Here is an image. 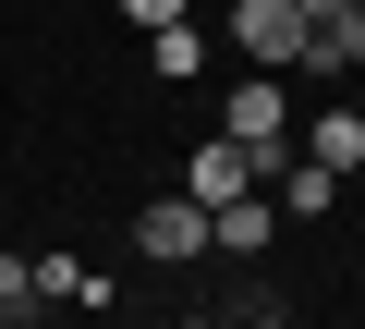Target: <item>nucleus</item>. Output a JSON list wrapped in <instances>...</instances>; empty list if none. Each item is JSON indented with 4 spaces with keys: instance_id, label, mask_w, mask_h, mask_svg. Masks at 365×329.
Returning a JSON list of instances; mask_svg holds the SVG:
<instances>
[{
    "instance_id": "nucleus-4",
    "label": "nucleus",
    "mask_w": 365,
    "mask_h": 329,
    "mask_svg": "<svg viewBox=\"0 0 365 329\" xmlns=\"http://www.w3.org/2000/svg\"><path fill=\"white\" fill-rule=\"evenodd\" d=\"M292 158H304V171H329V183H341V171H365V110H317Z\"/></svg>"
},
{
    "instance_id": "nucleus-7",
    "label": "nucleus",
    "mask_w": 365,
    "mask_h": 329,
    "mask_svg": "<svg viewBox=\"0 0 365 329\" xmlns=\"http://www.w3.org/2000/svg\"><path fill=\"white\" fill-rule=\"evenodd\" d=\"M146 61L182 86V74H207V37H195V25H170V37H146Z\"/></svg>"
},
{
    "instance_id": "nucleus-6",
    "label": "nucleus",
    "mask_w": 365,
    "mask_h": 329,
    "mask_svg": "<svg viewBox=\"0 0 365 329\" xmlns=\"http://www.w3.org/2000/svg\"><path fill=\"white\" fill-rule=\"evenodd\" d=\"M268 232H280V208H268V196H232V208H207V244H220V256H268Z\"/></svg>"
},
{
    "instance_id": "nucleus-5",
    "label": "nucleus",
    "mask_w": 365,
    "mask_h": 329,
    "mask_svg": "<svg viewBox=\"0 0 365 329\" xmlns=\"http://www.w3.org/2000/svg\"><path fill=\"white\" fill-rule=\"evenodd\" d=\"M304 74H317V86H329V74H365V0L329 13V25H304Z\"/></svg>"
},
{
    "instance_id": "nucleus-8",
    "label": "nucleus",
    "mask_w": 365,
    "mask_h": 329,
    "mask_svg": "<svg viewBox=\"0 0 365 329\" xmlns=\"http://www.w3.org/2000/svg\"><path fill=\"white\" fill-rule=\"evenodd\" d=\"M122 25H134V37H170V25H182V0H122Z\"/></svg>"
},
{
    "instance_id": "nucleus-9",
    "label": "nucleus",
    "mask_w": 365,
    "mask_h": 329,
    "mask_svg": "<svg viewBox=\"0 0 365 329\" xmlns=\"http://www.w3.org/2000/svg\"><path fill=\"white\" fill-rule=\"evenodd\" d=\"M292 13H304V25H329V13H353V0H292Z\"/></svg>"
},
{
    "instance_id": "nucleus-2",
    "label": "nucleus",
    "mask_w": 365,
    "mask_h": 329,
    "mask_svg": "<svg viewBox=\"0 0 365 329\" xmlns=\"http://www.w3.org/2000/svg\"><path fill=\"white\" fill-rule=\"evenodd\" d=\"M134 256H146V268H195V256H207V208H195V196H146V208H134Z\"/></svg>"
},
{
    "instance_id": "nucleus-3",
    "label": "nucleus",
    "mask_w": 365,
    "mask_h": 329,
    "mask_svg": "<svg viewBox=\"0 0 365 329\" xmlns=\"http://www.w3.org/2000/svg\"><path fill=\"white\" fill-rule=\"evenodd\" d=\"M182 196H195V208H232V196H256V158H244L232 134H207L195 158H182Z\"/></svg>"
},
{
    "instance_id": "nucleus-1",
    "label": "nucleus",
    "mask_w": 365,
    "mask_h": 329,
    "mask_svg": "<svg viewBox=\"0 0 365 329\" xmlns=\"http://www.w3.org/2000/svg\"><path fill=\"white\" fill-rule=\"evenodd\" d=\"M232 49H244V74H304V13L292 0H232Z\"/></svg>"
}]
</instances>
